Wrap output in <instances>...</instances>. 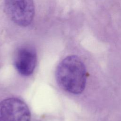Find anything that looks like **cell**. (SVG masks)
Segmentation results:
<instances>
[{"label":"cell","instance_id":"6da1fadb","mask_svg":"<svg viewBox=\"0 0 121 121\" xmlns=\"http://www.w3.org/2000/svg\"><path fill=\"white\" fill-rule=\"evenodd\" d=\"M56 78L58 85L66 91L75 95L81 94L86 85L85 66L78 56H68L58 65Z\"/></svg>","mask_w":121,"mask_h":121},{"label":"cell","instance_id":"3957f363","mask_svg":"<svg viewBox=\"0 0 121 121\" xmlns=\"http://www.w3.org/2000/svg\"><path fill=\"white\" fill-rule=\"evenodd\" d=\"M31 113L22 100L11 97L0 103V121H30Z\"/></svg>","mask_w":121,"mask_h":121},{"label":"cell","instance_id":"277c9868","mask_svg":"<svg viewBox=\"0 0 121 121\" xmlns=\"http://www.w3.org/2000/svg\"><path fill=\"white\" fill-rule=\"evenodd\" d=\"M37 55L35 50L30 46H23L17 51L14 64L17 71L22 75H31L36 67Z\"/></svg>","mask_w":121,"mask_h":121},{"label":"cell","instance_id":"7a4b0ae2","mask_svg":"<svg viewBox=\"0 0 121 121\" xmlns=\"http://www.w3.org/2000/svg\"><path fill=\"white\" fill-rule=\"evenodd\" d=\"M8 16L17 25L26 27L32 22L35 13L33 0H3Z\"/></svg>","mask_w":121,"mask_h":121}]
</instances>
